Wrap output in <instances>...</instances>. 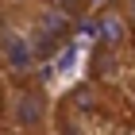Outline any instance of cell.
<instances>
[{"instance_id":"obj_1","label":"cell","mask_w":135,"mask_h":135,"mask_svg":"<svg viewBox=\"0 0 135 135\" xmlns=\"http://www.w3.org/2000/svg\"><path fill=\"white\" fill-rule=\"evenodd\" d=\"M4 124L16 135H50L54 131V100L42 85L12 81L4 93Z\"/></svg>"},{"instance_id":"obj_2","label":"cell","mask_w":135,"mask_h":135,"mask_svg":"<svg viewBox=\"0 0 135 135\" xmlns=\"http://www.w3.org/2000/svg\"><path fill=\"white\" fill-rule=\"evenodd\" d=\"M0 58H4L8 81H31V73L39 70V58H42L31 27H23L12 12H4V27H0Z\"/></svg>"},{"instance_id":"obj_5","label":"cell","mask_w":135,"mask_h":135,"mask_svg":"<svg viewBox=\"0 0 135 135\" xmlns=\"http://www.w3.org/2000/svg\"><path fill=\"white\" fill-rule=\"evenodd\" d=\"M120 4H124V12H127V20L135 23V0H120Z\"/></svg>"},{"instance_id":"obj_3","label":"cell","mask_w":135,"mask_h":135,"mask_svg":"<svg viewBox=\"0 0 135 135\" xmlns=\"http://www.w3.org/2000/svg\"><path fill=\"white\" fill-rule=\"evenodd\" d=\"M93 16H97V42H100V50L108 54V58L124 54V50H127V42H131V27H135V23L127 20L124 4L100 8V12H93Z\"/></svg>"},{"instance_id":"obj_4","label":"cell","mask_w":135,"mask_h":135,"mask_svg":"<svg viewBox=\"0 0 135 135\" xmlns=\"http://www.w3.org/2000/svg\"><path fill=\"white\" fill-rule=\"evenodd\" d=\"M89 12H100V8H112V4H120V0H81Z\"/></svg>"}]
</instances>
